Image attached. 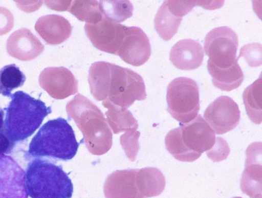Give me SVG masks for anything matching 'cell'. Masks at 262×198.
<instances>
[{
	"label": "cell",
	"mask_w": 262,
	"mask_h": 198,
	"mask_svg": "<svg viewBox=\"0 0 262 198\" xmlns=\"http://www.w3.org/2000/svg\"><path fill=\"white\" fill-rule=\"evenodd\" d=\"M89 83L91 94L96 100L101 101L108 96L124 109L136 101H144L147 97L141 76L129 69L106 62H96L91 65Z\"/></svg>",
	"instance_id": "6da1fadb"
},
{
	"label": "cell",
	"mask_w": 262,
	"mask_h": 198,
	"mask_svg": "<svg viewBox=\"0 0 262 198\" xmlns=\"http://www.w3.org/2000/svg\"><path fill=\"white\" fill-rule=\"evenodd\" d=\"M10 97L11 101L5 109L4 129L15 144L32 136L52 113V109L40 99L22 91L15 92Z\"/></svg>",
	"instance_id": "7a4b0ae2"
},
{
	"label": "cell",
	"mask_w": 262,
	"mask_h": 198,
	"mask_svg": "<svg viewBox=\"0 0 262 198\" xmlns=\"http://www.w3.org/2000/svg\"><path fill=\"white\" fill-rule=\"evenodd\" d=\"M216 142L215 134L201 115L167 134V150L182 162L192 163L205 152L211 150Z\"/></svg>",
	"instance_id": "3957f363"
},
{
	"label": "cell",
	"mask_w": 262,
	"mask_h": 198,
	"mask_svg": "<svg viewBox=\"0 0 262 198\" xmlns=\"http://www.w3.org/2000/svg\"><path fill=\"white\" fill-rule=\"evenodd\" d=\"M79 145L75 132L62 117L47 122L30 142L28 154L33 157H51L63 161L74 158Z\"/></svg>",
	"instance_id": "277c9868"
},
{
	"label": "cell",
	"mask_w": 262,
	"mask_h": 198,
	"mask_svg": "<svg viewBox=\"0 0 262 198\" xmlns=\"http://www.w3.org/2000/svg\"><path fill=\"white\" fill-rule=\"evenodd\" d=\"M26 187L31 198H71L74 193V185L62 167L40 158L28 165Z\"/></svg>",
	"instance_id": "5b68a950"
},
{
	"label": "cell",
	"mask_w": 262,
	"mask_h": 198,
	"mask_svg": "<svg viewBox=\"0 0 262 198\" xmlns=\"http://www.w3.org/2000/svg\"><path fill=\"white\" fill-rule=\"evenodd\" d=\"M167 110L181 124L191 122L199 114V88L196 82L187 77H179L168 86Z\"/></svg>",
	"instance_id": "8992f818"
},
{
	"label": "cell",
	"mask_w": 262,
	"mask_h": 198,
	"mask_svg": "<svg viewBox=\"0 0 262 198\" xmlns=\"http://www.w3.org/2000/svg\"><path fill=\"white\" fill-rule=\"evenodd\" d=\"M238 38L233 29L228 27L213 29L206 35L205 51L208 62L219 68H227L236 61Z\"/></svg>",
	"instance_id": "52a82bcc"
},
{
	"label": "cell",
	"mask_w": 262,
	"mask_h": 198,
	"mask_svg": "<svg viewBox=\"0 0 262 198\" xmlns=\"http://www.w3.org/2000/svg\"><path fill=\"white\" fill-rule=\"evenodd\" d=\"M67 111L83 132L110 134L101 110L88 98L78 94L67 105Z\"/></svg>",
	"instance_id": "ba28073f"
},
{
	"label": "cell",
	"mask_w": 262,
	"mask_h": 198,
	"mask_svg": "<svg viewBox=\"0 0 262 198\" xmlns=\"http://www.w3.org/2000/svg\"><path fill=\"white\" fill-rule=\"evenodd\" d=\"M127 27L103 17L102 19L96 24L86 23L84 30L96 48L117 55L125 38Z\"/></svg>",
	"instance_id": "9c48e42d"
},
{
	"label": "cell",
	"mask_w": 262,
	"mask_h": 198,
	"mask_svg": "<svg viewBox=\"0 0 262 198\" xmlns=\"http://www.w3.org/2000/svg\"><path fill=\"white\" fill-rule=\"evenodd\" d=\"M204 117L215 133L221 135L232 131L239 125L241 111L233 98L222 96L209 105Z\"/></svg>",
	"instance_id": "30bf717a"
},
{
	"label": "cell",
	"mask_w": 262,
	"mask_h": 198,
	"mask_svg": "<svg viewBox=\"0 0 262 198\" xmlns=\"http://www.w3.org/2000/svg\"><path fill=\"white\" fill-rule=\"evenodd\" d=\"M196 1H164L155 18L156 30L161 38L169 41L178 32L182 17L190 12Z\"/></svg>",
	"instance_id": "8fae6325"
},
{
	"label": "cell",
	"mask_w": 262,
	"mask_h": 198,
	"mask_svg": "<svg viewBox=\"0 0 262 198\" xmlns=\"http://www.w3.org/2000/svg\"><path fill=\"white\" fill-rule=\"evenodd\" d=\"M26 172L7 154L0 155V198H28Z\"/></svg>",
	"instance_id": "7c38bea8"
},
{
	"label": "cell",
	"mask_w": 262,
	"mask_h": 198,
	"mask_svg": "<svg viewBox=\"0 0 262 198\" xmlns=\"http://www.w3.org/2000/svg\"><path fill=\"white\" fill-rule=\"evenodd\" d=\"M151 52L149 39L143 30L137 27H127L117 55L128 64L141 66L149 60Z\"/></svg>",
	"instance_id": "4fadbf2b"
},
{
	"label": "cell",
	"mask_w": 262,
	"mask_h": 198,
	"mask_svg": "<svg viewBox=\"0 0 262 198\" xmlns=\"http://www.w3.org/2000/svg\"><path fill=\"white\" fill-rule=\"evenodd\" d=\"M39 83L52 96L64 98L78 91V83L74 74L63 67H48L41 73Z\"/></svg>",
	"instance_id": "5bb4252c"
},
{
	"label": "cell",
	"mask_w": 262,
	"mask_h": 198,
	"mask_svg": "<svg viewBox=\"0 0 262 198\" xmlns=\"http://www.w3.org/2000/svg\"><path fill=\"white\" fill-rule=\"evenodd\" d=\"M245 169L241 179V188L250 197L261 196V142L250 145L246 151Z\"/></svg>",
	"instance_id": "9a60e30c"
},
{
	"label": "cell",
	"mask_w": 262,
	"mask_h": 198,
	"mask_svg": "<svg viewBox=\"0 0 262 198\" xmlns=\"http://www.w3.org/2000/svg\"><path fill=\"white\" fill-rule=\"evenodd\" d=\"M44 49L40 41L26 28L16 30L7 42V50L11 56L23 61L38 57Z\"/></svg>",
	"instance_id": "2e32d148"
},
{
	"label": "cell",
	"mask_w": 262,
	"mask_h": 198,
	"mask_svg": "<svg viewBox=\"0 0 262 198\" xmlns=\"http://www.w3.org/2000/svg\"><path fill=\"white\" fill-rule=\"evenodd\" d=\"M204 57L200 43L192 39L181 40L173 46L170 52V60L181 70L197 69L202 65Z\"/></svg>",
	"instance_id": "e0dca14e"
},
{
	"label": "cell",
	"mask_w": 262,
	"mask_h": 198,
	"mask_svg": "<svg viewBox=\"0 0 262 198\" xmlns=\"http://www.w3.org/2000/svg\"><path fill=\"white\" fill-rule=\"evenodd\" d=\"M35 28L42 39L51 45H59L68 40L72 32L70 23L65 17L57 15L40 17Z\"/></svg>",
	"instance_id": "ac0fdd59"
},
{
	"label": "cell",
	"mask_w": 262,
	"mask_h": 198,
	"mask_svg": "<svg viewBox=\"0 0 262 198\" xmlns=\"http://www.w3.org/2000/svg\"><path fill=\"white\" fill-rule=\"evenodd\" d=\"M208 69L213 84L222 91H231L239 88L245 79L237 61L227 68H219L208 62Z\"/></svg>",
	"instance_id": "d6986e66"
},
{
	"label": "cell",
	"mask_w": 262,
	"mask_h": 198,
	"mask_svg": "<svg viewBox=\"0 0 262 198\" xmlns=\"http://www.w3.org/2000/svg\"><path fill=\"white\" fill-rule=\"evenodd\" d=\"M243 98L249 119L257 125L262 121V78L260 77L243 92Z\"/></svg>",
	"instance_id": "ffe728a7"
},
{
	"label": "cell",
	"mask_w": 262,
	"mask_h": 198,
	"mask_svg": "<svg viewBox=\"0 0 262 198\" xmlns=\"http://www.w3.org/2000/svg\"><path fill=\"white\" fill-rule=\"evenodd\" d=\"M26 79L25 74L15 64L4 66L0 69V94L10 97L12 91L21 87Z\"/></svg>",
	"instance_id": "44dd1931"
},
{
	"label": "cell",
	"mask_w": 262,
	"mask_h": 198,
	"mask_svg": "<svg viewBox=\"0 0 262 198\" xmlns=\"http://www.w3.org/2000/svg\"><path fill=\"white\" fill-rule=\"evenodd\" d=\"M99 5L103 17L115 23L123 22L133 14V5L129 1H100Z\"/></svg>",
	"instance_id": "7402d4cb"
},
{
	"label": "cell",
	"mask_w": 262,
	"mask_h": 198,
	"mask_svg": "<svg viewBox=\"0 0 262 198\" xmlns=\"http://www.w3.org/2000/svg\"><path fill=\"white\" fill-rule=\"evenodd\" d=\"M68 10L78 19L88 24L98 23L103 17L97 1L72 2Z\"/></svg>",
	"instance_id": "603a6c76"
},
{
	"label": "cell",
	"mask_w": 262,
	"mask_h": 198,
	"mask_svg": "<svg viewBox=\"0 0 262 198\" xmlns=\"http://www.w3.org/2000/svg\"><path fill=\"white\" fill-rule=\"evenodd\" d=\"M103 105L108 109V111L106 113V114L112 126L113 127L125 126V127L138 128V122L130 111L126 109H120L116 107L108 100L103 102Z\"/></svg>",
	"instance_id": "cb8c5ba5"
},
{
	"label": "cell",
	"mask_w": 262,
	"mask_h": 198,
	"mask_svg": "<svg viewBox=\"0 0 262 198\" xmlns=\"http://www.w3.org/2000/svg\"><path fill=\"white\" fill-rule=\"evenodd\" d=\"M206 152L209 159L214 163H217L227 158L230 149L226 141L222 137H217L214 146L211 150Z\"/></svg>",
	"instance_id": "d4e9b609"
},
{
	"label": "cell",
	"mask_w": 262,
	"mask_h": 198,
	"mask_svg": "<svg viewBox=\"0 0 262 198\" xmlns=\"http://www.w3.org/2000/svg\"><path fill=\"white\" fill-rule=\"evenodd\" d=\"M13 26V17L7 9L0 8V35L7 33Z\"/></svg>",
	"instance_id": "484cf974"
},
{
	"label": "cell",
	"mask_w": 262,
	"mask_h": 198,
	"mask_svg": "<svg viewBox=\"0 0 262 198\" xmlns=\"http://www.w3.org/2000/svg\"><path fill=\"white\" fill-rule=\"evenodd\" d=\"M15 144L6 134L5 130L0 132V155L9 154L13 150Z\"/></svg>",
	"instance_id": "4316f807"
},
{
	"label": "cell",
	"mask_w": 262,
	"mask_h": 198,
	"mask_svg": "<svg viewBox=\"0 0 262 198\" xmlns=\"http://www.w3.org/2000/svg\"><path fill=\"white\" fill-rule=\"evenodd\" d=\"M4 111L0 108V132L4 131Z\"/></svg>",
	"instance_id": "83f0119b"
},
{
	"label": "cell",
	"mask_w": 262,
	"mask_h": 198,
	"mask_svg": "<svg viewBox=\"0 0 262 198\" xmlns=\"http://www.w3.org/2000/svg\"><path fill=\"white\" fill-rule=\"evenodd\" d=\"M233 198H242V197H234Z\"/></svg>",
	"instance_id": "f1b7e54d"
},
{
	"label": "cell",
	"mask_w": 262,
	"mask_h": 198,
	"mask_svg": "<svg viewBox=\"0 0 262 198\" xmlns=\"http://www.w3.org/2000/svg\"><path fill=\"white\" fill-rule=\"evenodd\" d=\"M255 198H261V196H260V197H255Z\"/></svg>",
	"instance_id": "f546056e"
}]
</instances>
